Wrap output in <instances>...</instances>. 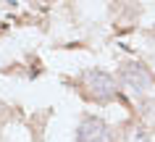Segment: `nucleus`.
Segmentation results:
<instances>
[{"label": "nucleus", "mask_w": 155, "mask_h": 142, "mask_svg": "<svg viewBox=\"0 0 155 142\" xmlns=\"http://www.w3.org/2000/svg\"><path fill=\"white\" fill-rule=\"evenodd\" d=\"M84 90H87V95H90L92 100H100V103H103V100L116 97L118 84H116V79H113L110 74L92 68V71H87V74H84Z\"/></svg>", "instance_id": "f257e3e1"}, {"label": "nucleus", "mask_w": 155, "mask_h": 142, "mask_svg": "<svg viewBox=\"0 0 155 142\" xmlns=\"http://www.w3.org/2000/svg\"><path fill=\"white\" fill-rule=\"evenodd\" d=\"M110 126L97 116H87L82 118V124L76 129V142H110Z\"/></svg>", "instance_id": "f03ea898"}, {"label": "nucleus", "mask_w": 155, "mask_h": 142, "mask_svg": "<svg viewBox=\"0 0 155 142\" xmlns=\"http://www.w3.org/2000/svg\"><path fill=\"white\" fill-rule=\"evenodd\" d=\"M118 82L131 92H145L150 87V74H147L145 68L139 66V63H124L121 71H118Z\"/></svg>", "instance_id": "7ed1b4c3"}, {"label": "nucleus", "mask_w": 155, "mask_h": 142, "mask_svg": "<svg viewBox=\"0 0 155 142\" xmlns=\"http://www.w3.org/2000/svg\"><path fill=\"white\" fill-rule=\"evenodd\" d=\"M121 142H150V137H147V132L142 126H129L121 134Z\"/></svg>", "instance_id": "20e7f679"}, {"label": "nucleus", "mask_w": 155, "mask_h": 142, "mask_svg": "<svg viewBox=\"0 0 155 142\" xmlns=\"http://www.w3.org/2000/svg\"><path fill=\"white\" fill-rule=\"evenodd\" d=\"M145 113H147V116H150V118H153V124H155V103H147Z\"/></svg>", "instance_id": "39448f33"}]
</instances>
